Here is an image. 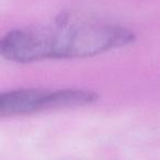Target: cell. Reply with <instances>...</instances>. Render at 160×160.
<instances>
[{
    "label": "cell",
    "instance_id": "cell-1",
    "mask_svg": "<svg viewBox=\"0 0 160 160\" xmlns=\"http://www.w3.org/2000/svg\"><path fill=\"white\" fill-rule=\"evenodd\" d=\"M135 33L121 25L71 22L60 17L53 24L11 31L0 41V54L16 62L91 57L124 47Z\"/></svg>",
    "mask_w": 160,
    "mask_h": 160
},
{
    "label": "cell",
    "instance_id": "cell-2",
    "mask_svg": "<svg viewBox=\"0 0 160 160\" xmlns=\"http://www.w3.org/2000/svg\"><path fill=\"white\" fill-rule=\"evenodd\" d=\"M99 94L86 89H21L0 96V115H27L49 109L80 107L93 103Z\"/></svg>",
    "mask_w": 160,
    "mask_h": 160
}]
</instances>
